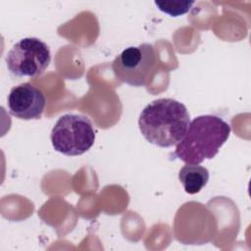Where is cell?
<instances>
[{
  "instance_id": "cell-1",
  "label": "cell",
  "mask_w": 251,
  "mask_h": 251,
  "mask_svg": "<svg viewBox=\"0 0 251 251\" xmlns=\"http://www.w3.org/2000/svg\"><path fill=\"white\" fill-rule=\"evenodd\" d=\"M190 123L186 107L172 98H159L147 104L140 113L138 126L144 138L159 147L176 145Z\"/></svg>"
},
{
  "instance_id": "cell-2",
  "label": "cell",
  "mask_w": 251,
  "mask_h": 251,
  "mask_svg": "<svg viewBox=\"0 0 251 251\" xmlns=\"http://www.w3.org/2000/svg\"><path fill=\"white\" fill-rule=\"evenodd\" d=\"M230 126L215 115H202L193 119L180 141L176 143L174 157L185 164L199 165L213 159L227 141Z\"/></svg>"
},
{
  "instance_id": "cell-3",
  "label": "cell",
  "mask_w": 251,
  "mask_h": 251,
  "mask_svg": "<svg viewBox=\"0 0 251 251\" xmlns=\"http://www.w3.org/2000/svg\"><path fill=\"white\" fill-rule=\"evenodd\" d=\"M158 65L154 46L141 43L122 51L112 63L115 77L121 82L134 87L145 86L153 76Z\"/></svg>"
},
{
  "instance_id": "cell-4",
  "label": "cell",
  "mask_w": 251,
  "mask_h": 251,
  "mask_svg": "<svg viewBox=\"0 0 251 251\" xmlns=\"http://www.w3.org/2000/svg\"><path fill=\"white\" fill-rule=\"evenodd\" d=\"M50 139L53 148L66 156H78L91 148L95 132L90 120L76 114H65L55 123Z\"/></svg>"
},
{
  "instance_id": "cell-5",
  "label": "cell",
  "mask_w": 251,
  "mask_h": 251,
  "mask_svg": "<svg viewBox=\"0 0 251 251\" xmlns=\"http://www.w3.org/2000/svg\"><path fill=\"white\" fill-rule=\"evenodd\" d=\"M51 61L49 46L37 37H25L9 50L5 62L17 76L35 77L44 73Z\"/></svg>"
},
{
  "instance_id": "cell-6",
  "label": "cell",
  "mask_w": 251,
  "mask_h": 251,
  "mask_svg": "<svg viewBox=\"0 0 251 251\" xmlns=\"http://www.w3.org/2000/svg\"><path fill=\"white\" fill-rule=\"evenodd\" d=\"M46 104L43 92L28 82L14 86L7 98L9 113L21 120H38Z\"/></svg>"
},
{
  "instance_id": "cell-7",
  "label": "cell",
  "mask_w": 251,
  "mask_h": 251,
  "mask_svg": "<svg viewBox=\"0 0 251 251\" xmlns=\"http://www.w3.org/2000/svg\"><path fill=\"white\" fill-rule=\"evenodd\" d=\"M179 182L188 194H196L204 188L209 180V172L205 167L186 164L178 173Z\"/></svg>"
},
{
  "instance_id": "cell-8",
  "label": "cell",
  "mask_w": 251,
  "mask_h": 251,
  "mask_svg": "<svg viewBox=\"0 0 251 251\" xmlns=\"http://www.w3.org/2000/svg\"><path fill=\"white\" fill-rule=\"evenodd\" d=\"M193 1H155L158 9L172 17H178L189 11Z\"/></svg>"
}]
</instances>
